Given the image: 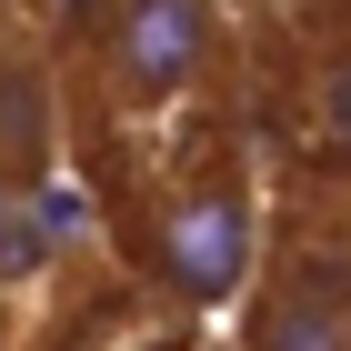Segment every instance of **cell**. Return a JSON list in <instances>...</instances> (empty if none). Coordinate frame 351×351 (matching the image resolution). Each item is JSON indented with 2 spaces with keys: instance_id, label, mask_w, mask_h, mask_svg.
Returning a JSON list of instances; mask_svg holds the SVG:
<instances>
[{
  "instance_id": "1",
  "label": "cell",
  "mask_w": 351,
  "mask_h": 351,
  "mask_svg": "<svg viewBox=\"0 0 351 351\" xmlns=\"http://www.w3.org/2000/svg\"><path fill=\"white\" fill-rule=\"evenodd\" d=\"M151 261L181 301H231L251 291V271H261V211H251V181L241 171H201L181 181L151 211Z\"/></svg>"
},
{
  "instance_id": "2",
  "label": "cell",
  "mask_w": 351,
  "mask_h": 351,
  "mask_svg": "<svg viewBox=\"0 0 351 351\" xmlns=\"http://www.w3.org/2000/svg\"><path fill=\"white\" fill-rule=\"evenodd\" d=\"M221 0H110L101 10V71L131 110H161L221 71Z\"/></svg>"
},
{
  "instance_id": "3",
  "label": "cell",
  "mask_w": 351,
  "mask_h": 351,
  "mask_svg": "<svg viewBox=\"0 0 351 351\" xmlns=\"http://www.w3.org/2000/svg\"><path fill=\"white\" fill-rule=\"evenodd\" d=\"M241 351H351V291H341V251H291L251 291V341Z\"/></svg>"
},
{
  "instance_id": "4",
  "label": "cell",
  "mask_w": 351,
  "mask_h": 351,
  "mask_svg": "<svg viewBox=\"0 0 351 351\" xmlns=\"http://www.w3.org/2000/svg\"><path fill=\"white\" fill-rule=\"evenodd\" d=\"M40 151H51V81L30 60H0V161L30 171Z\"/></svg>"
}]
</instances>
